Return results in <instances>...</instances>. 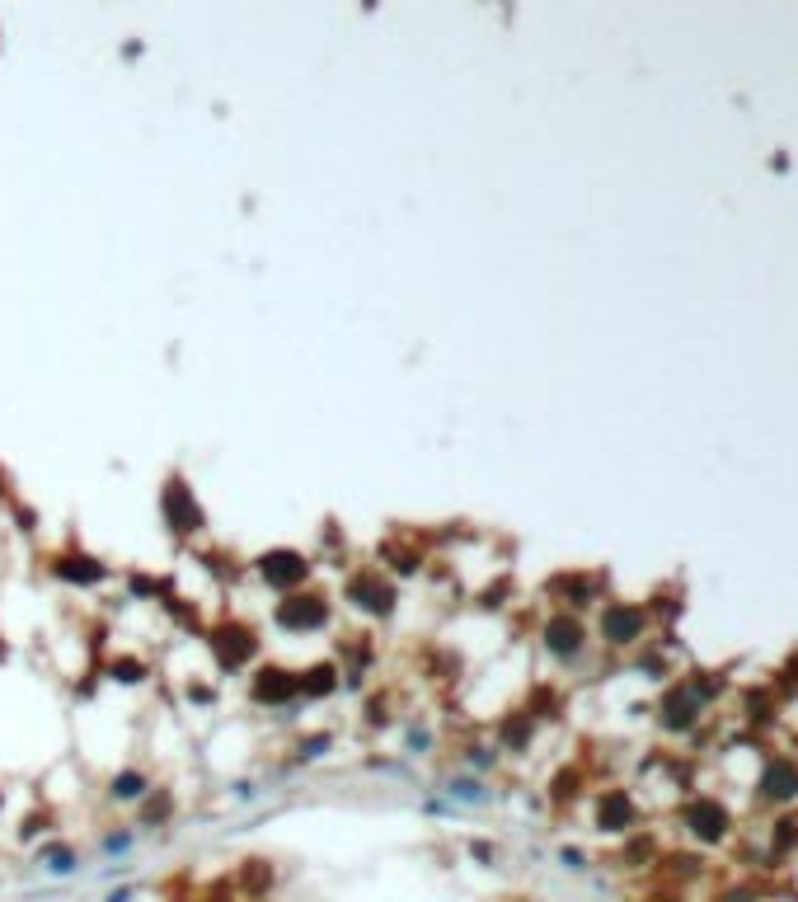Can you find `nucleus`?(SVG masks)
Wrapping results in <instances>:
<instances>
[{"mask_svg": "<svg viewBox=\"0 0 798 902\" xmlns=\"http://www.w3.org/2000/svg\"><path fill=\"white\" fill-rule=\"evenodd\" d=\"M794 785H798V776H794V766H775V771H770V780H766V794H794Z\"/></svg>", "mask_w": 798, "mask_h": 902, "instance_id": "obj_1", "label": "nucleus"}, {"mask_svg": "<svg viewBox=\"0 0 798 902\" xmlns=\"http://www.w3.org/2000/svg\"><path fill=\"white\" fill-rule=\"evenodd\" d=\"M695 832H705V837H719V832H723V813L714 809V804L695 809Z\"/></svg>", "mask_w": 798, "mask_h": 902, "instance_id": "obj_2", "label": "nucleus"}, {"mask_svg": "<svg viewBox=\"0 0 798 902\" xmlns=\"http://www.w3.org/2000/svg\"><path fill=\"white\" fill-rule=\"evenodd\" d=\"M634 625H639V621H634V616H625V611H615V616H611V630H615V635H630Z\"/></svg>", "mask_w": 798, "mask_h": 902, "instance_id": "obj_3", "label": "nucleus"}]
</instances>
